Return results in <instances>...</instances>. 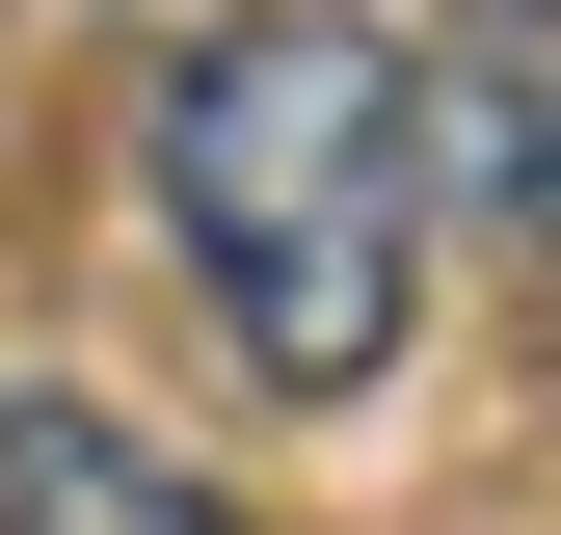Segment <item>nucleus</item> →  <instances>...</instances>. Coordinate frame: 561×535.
Instances as JSON below:
<instances>
[{"label":"nucleus","instance_id":"f257e3e1","mask_svg":"<svg viewBox=\"0 0 561 535\" xmlns=\"http://www.w3.org/2000/svg\"><path fill=\"white\" fill-rule=\"evenodd\" d=\"M161 241L267 401H375L401 321H428V81H401V27H321V0L215 27L161 81Z\"/></svg>","mask_w":561,"mask_h":535},{"label":"nucleus","instance_id":"f03ea898","mask_svg":"<svg viewBox=\"0 0 561 535\" xmlns=\"http://www.w3.org/2000/svg\"><path fill=\"white\" fill-rule=\"evenodd\" d=\"M0 535H241V509L187 482L161 429H107V401H54V375H0Z\"/></svg>","mask_w":561,"mask_h":535},{"label":"nucleus","instance_id":"7ed1b4c3","mask_svg":"<svg viewBox=\"0 0 561 535\" xmlns=\"http://www.w3.org/2000/svg\"><path fill=\"white\" fill-rule=\"evenodd\" d=\"M481 215L561 241V54H535V81H481Z\"/></svg>","mask_w":561,"mask_h":535},{"label":"nucleus","instance_id":"20e7f679","mask_svg":"<svg viewBox=\"0 0 561 535\" xmlns=\"http://www.w3.org/2000/svg\"><path fill=\"white\" fill-rule=\"evenodd\" d=\"M508 27H561V0H508Z\"/></svg>","mask_w":561,"mask_h":535}]
</instances>
